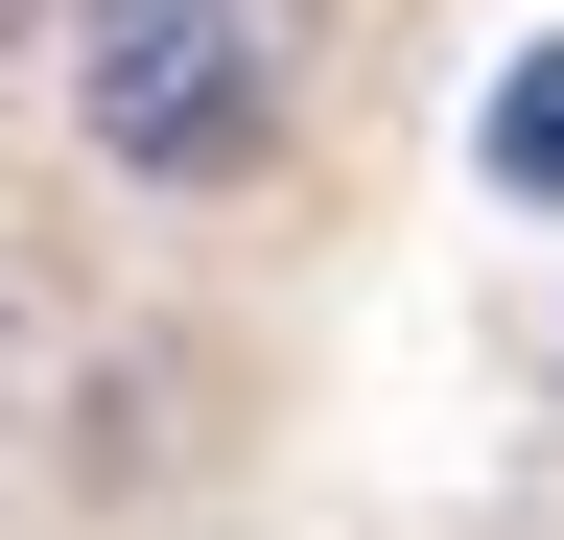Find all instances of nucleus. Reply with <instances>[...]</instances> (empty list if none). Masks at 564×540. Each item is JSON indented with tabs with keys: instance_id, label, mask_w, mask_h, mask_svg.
I'll use <instances>...</instances> for the list:
<instances>
[{
	"instance_id": "nucleus-1",
	"label": "nucleus",
	"mask_w": 564,
	"mask_h": 540,
	"mask_svg": "<svg viewBox=\"0 0 564 540\" xmlns=\"http://www.w3.org/2000/svg\"><path fill=\"white\" fill-rule=\"evenodd\" d=\"M282 95H306V0H95V47H70V118L141 188L282 165Z\"/></svg>"
},
{
	"instance_id": "nucleus-2",
	"label": "nucleus",
	"mask_w": 564,
	"mask_h": 540,
	"mask_svg": "<svg viewBox=\"0 0 564 540\" xmlns=\"http://www.w3.org/2000/svg\"><path fill=\"white\" fill-rule=\"evenodd\" d=\"M494 188H518V212H564V47H518V71H494Z\"/></svg>"
},
{
	"instance_id": "nucleus-3",
	"label": "nucleus",
	"mask_w": 564,
	"mask_h": 540,
	"mask_svg": "<svg viewBox=\"0 0 564 540\" xmlns=\"http://www.w3.org/2000/svg\"><path fill=\"white\" fill-rule=\"evenodd\" d=\"M0 47H24V0H0Z\"/></svg>"
}]
</instances>
